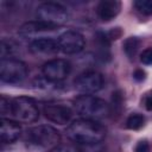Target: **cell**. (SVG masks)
I'll return each instance as SVG.
<instances>
[{"label":"cell","mask_w":152,"mask_h":152,"mask_svg":"<svg viewBox=\"0 0 152 152\" xmlns=\"http://www.w3.org/2000/svg\"><path fill=\"white\" fill-rule=\"evenodd\" d=\"M66 137L76 145L102 142L106 137L104 127L96 120L77 119L66 128Z\"/></svg>","instance_id":"6da1fadb"},{"label":"cell","mask_w":152,"mask_h":152,"mask_svg":"<svg viewBox=\"0 0 152 152\" xmlns=\"http://www.w3.org/2000/svg\"><path fill=\"white\" fill-rule=\"evenodd\" d=\"M74 108L81 118L89 120H100L108 115L109 107L100 97L94 95H80L74 101Z\"/></svg>","instance_id":"7a4b0ae2"},{"label":"cell","mask_w":152,"mask_h":152,"mask_svg":"<svg viewBox=\"0 0 152 152\" xmlns=\"http://www.w3.org/2000/svg\"><path fill=\"white\" fill-rule=\"evenodd\" d=\"M11 115L20 122H34L39 116L36 102L27 96H19L11 101Z\"/></svg>","instance_id":"3957f363"},{"label":"cell","mask_w":152,"mask_h":152,"mask_svg":"<svg viewBox=\"0 0 152 152\" xmlns=\"http://www.w3.org/2000/svg\"><path fill=\"white\" fill-rule=\"evenodd\" d=\"M26 137L30 140V142L44 148H48V147L53 148L55 146L58 145L61 140L59 132L56 128L48 125H39L30 128L27 131Z\"/></svg>","instance_id":"277c9868"},{"label":"cell","mask_w":152,"mask_h":152,"mask_svg":"<svg viewBox=\"0 0 152 152\" xmlns=\"http://www.w3.org/2000/svg\"><path fill=\"white\" fill-rule=\"evenodd\" d=\"M37 17L38 20L49 23L55 26L63 25L69 20V12L64 6L58 2H43L37 7Z\"/></svg>","instance_id":"5b68a950"},{"label":"cell","mask_w":152,"mask_h":152,"mask_svg":"<svg viewBox=\"0 0 152 152\" xmlns=\"http://www.w3.org/2000/svg\"><path fill=\"white\" fill-rule=\"evenodd\" d=\"M27 75L26 65L15 58H5L0 62V78L5 83L15 84L25 80Z\"/></svg>","instance_id":"8992f818"},{"label":"cell","mask_w":152,"mask_h":152,"mask_svg":"<svg viewBox=\"0 0 152 152\" xmlns=\"http://www.w3.org/2000/svg\"><path fill=\"white\" fill-rule=\"evenodd\" d=\"M104 83L103 76L97 71H87L77 76L75 80V89L82 94H94L102 89Z\"/></svg>","instance_id":"52a82bcc"},{"label":"cell","mask_w":152,"mask_h":152,"mask_svg":"<svg viewBox=\"0 0 152 152\" xmlns=\"http://www.w3.org/2000/svg\"><path fill=\"white\" fill-rule=\"evenodd\" d=\"M70 70H71V66L68 61L56 58V59H51L46 62L43 65L42 72L46 81L56 83V82H61L65 80L68 75L70 74Z\"/></svg>","instance_id":"ba28073f"},{"label":"cell","mask_w":152,"mask_h":152,"mask_svg":"<svg viewBox=\"0 0 152 152\" xmlns=\"http://www.w3.org/2000/svg\"><path fill=\"white\" fill-rule=\"evenodd\" d=\"M59 50L66 55L78 53L84 48V38L77 31H65L63 32L58 39Z\"/></svg>","instance_id":"9c48e42d"},{"label":"cell","mask_w":152,"mask_h":152,"mask_svg":"<svg viewBox=\"0 0 152 152\" xmlns=\"http://www.w3.org/2000/svg\"><path fill=\"white\" fill-rule=\"evenodd\" d=\"M43 113L48 120L55 122L57 125H66L71 120L72 112L69 107L58 104V103H49L43 108Z\"/></svg>","instance_id":"30bf717a"},{"label":"cell","mask_w":152,"mask_h":152,"mask_svg":"<svg viewBox=\"0 0 152 152\" xmlns=\"http://www.w3.org/2000/svg\"><path fill=\"white\" fill-rule=\"evenodd\" d=\"M30 51L34 55H53L59 51V45L52 38L40 37L30 43Z\"/></svg>","instance_id":"8fae6325"},{"label":"cell","mask_w":152,"mask_h":152,"mask_svg":"<svg viewBox=\"0 0 152 152\" xmlns=\"http://www.w3.org/2000/svg\"><path fill=\"white\" fill-rule=\"evenodd\" d=\"M21 134V127L17 121L10 120V119H1V129H0V137L1 141L5 144L14 142Z\"/></svg>","instance_id":"7c38bea8"},{"label":"cell","mask_w":152,"mask_h":152,"mask_svg":"<svg viewBox=\"0 0 152 152\" xmlns=\"http://www.w3.org/2000/svg\"><path fill=\"white\" fill-rule=\"evenodd\" d=\"M56 28H58V27L55 25H51L49 23H45L42 20H34V21L25 23L19 28V34L23 37H31V36H37L39 33L55 31Z\"/></svg>","instance_id":"4fadbf2b"},{"label":"cell","mask_w":152,"mask_h":152,"mask_svg":"<svg viewBox=\"0 0 152 152\" xmlns=\"http://www.w3.org/2000/svg\"><path fill=\"white\" fill-rule=\"evenodd\" d=\"M120 2L116 0H103L97 6V14L103 21H109L120 12Z\"/></svg>","instance_id":"5bb4252c"},{"label":"cell","mask_w":152,"mask_h":152,"mask_svg":"<svg viewBox=\"0 0 152 152\" xmlns=\"http://www.w3.org/2000/svg\"><path fill=\"white\" fill-rule=\"evenodd\" d=\"M139 44H140V42H139V39L135 38V37H131V38H128V39L125 42V44H124V50H125L126 55H127L129 58H132V57L135 55V52H137V50H138V48H139Z\"/></svg>","instance_id":"9a60e30c"},{"label":"cell","mask_w":152,"mask_h":152,"mask_svg":"<svg viewBox=\"0 0 152 152\" xmlns=\"http://www.w3.org/2000/svg\"><path fill=\"white\" fill-rule=\"evenodd\" d=\"M144 121H145L144 116L141 114H137L135 113V114H132V115L128 116V119L126 121V126L129 129H139V128L142 127Z\"/></svg>","instance_id":"2e32d148"},{"label":"cell","mask_w":152,"mask_h":152,"mask_svg":"<svg viewBox=\"0 0 152 152\" xmlns=\"http://www.w3.org/2000/svg\"><path fill=\"white\" fill-rule=\"evenodd\" d=\"M137 10L145 14V15H152V0H138L134 2Z\"/></svg>","instance_id":"e0dca14e"},{"label":"cell","mask_w":152,"mask_h":152,"mask_svg":"<svg viewBox=\"0 0 152 152\" xmlns=\"http://www.w3.org/2000/svg\"><path fill=\"white\" fill-rule=\"evenodd\" d=\"M80 152H106V147L102 142L95 144H86V145H77Z\"/></svg>","instance_id":"ac0fdd59"},{"label":"cell","mask_w":152,"mask_h":152,"mask_svg":"<svg viewBox=\"0 0 152 152\" xmlns=\"http://www.w3.org/2000/svg\"><path fill=\"white\" fill-rule=\"evenodd\" d=\"M50 152H80L77 145L76 146H71V145H57L53 148H51Z\"/></svg>","instance_id":"d6986e66"},{"label":"cell","mask_w":152,"mask_h":152,"mask_svg":"<svg viewBox=\"0 0 152 152\" xmlns=\"http://www.w3.org/2000/svg\"><path fill=\"white\" fill-rule=\"evenodd\" d=\"M0 110L2 116L11 115V101L4 96H1V100H0Z\"/></svg>","instance_id":"ffe728a7"},{"label":"cell","mask_w":152,"mask_h":152,"mask_svg":"<svg viewBox=\"0 0 152 152\" xmlns=\"http://www.w3.org/2000/svg\"><path fill=\"white\" fill-rule=\"evenodd\" d=\"M140 61L146 65L152 64V48H148L142 51V53L140 56Z\"/></svg>","instance_id":"44dd1931"},{"label":"cell","mask_w":152,"mask_h":152,"mask_svg":"<svg viewBox=\"0 0 152 152\" xmlns=\"http://www.w3.org/2000/svg\"><path fill=\"white\" fill-rule=\"evenodd\" d=\"M135 152H148V144L146 141H140L135 147Z\"/></svg>","instance_id":"7402d4cb"},{"label":"cell","mask_w":152,"mask_h":152,"mask_svg":"<svg viewBox=\"0 0 152 152\" xmlns=\"http://www.w3.org/2000/svg\"><path fill=\"white\" fill-rule=\"evenodd\" d=\"M133 77H134L135 81H142L144 77H145V72L141 69H137L134 71V74H133Z\"/></svg>","instance_id":"603a6c76"},{"label":"cell","mask_w":152,"mask_h":152,"mask_svg":"<svg viewBox=\"0 0 152 152\" xmlns=\"http://www.w3.org/2000/svg\"><path fill=\"white\" fill-rule=\"evenodd\" d=\"M145 107H146L147 110H152V96L146 97V100H145Z\"/></svg>","instance_id":"cb8c5ba5"}]
</instances>
